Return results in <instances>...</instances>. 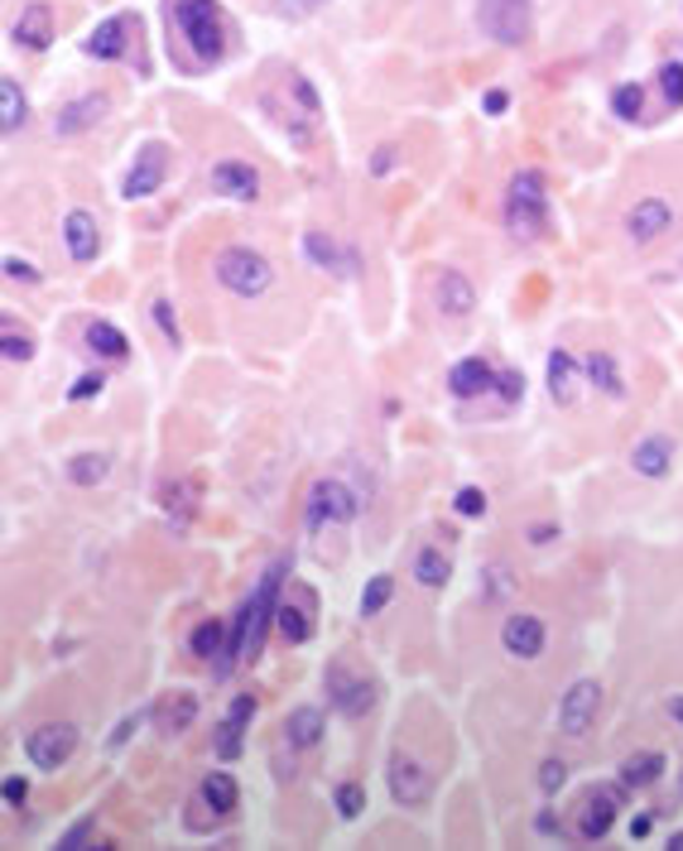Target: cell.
<instances>
[{
	"instance_id": "22",
	"label": "cell",
	"mask_w": 683,
	"mask_h": 851,
	"mask_svg": "<svg viewBox=\"0 0 683 851\" xmlns=\"http://www.w3.org/2000/svg\"><path fill=\"white\" fill-rule=\"evenodd\" d=\"M486 390H496V371H491L482 357H467V361H458L448 371V395L477 400V395H486Z\"/></svg>"
},
{
	"instance_id": "24",
	"label": "cell",
	"mask_w": 683,
	"mask_h": 851,
	"mask_svg": "<svg viewBox=\"0 0 683 851\" xmlns=\"http://www.w3.org/2000/svg\"><path fill=\"white\" fill-rule=\"evenodd\" d=\"M15 44L30 48V54H44L48 44H54V10L48 5H24V15L15 20Z\"/></svg>"
},
{
	"instance_id": "44",
	"label": "cell",
	"mask_w": 683,
	"mask_h": 851,
	"mask_svg": "<svg viewBox=\"0 0 683 851\" xmlns=\"http://www.w3.org/2000/svg\"><path fill=\"white\" fill-rule=\"evenodd\" d=\"M155 323H159V333L169 337L173 347H179L183 333H179V323H173V303H169V299H155Z\"/></svg>"
},
{
	"instance_id": "36",
	"label": "cell",
	"mask_w": 683,
	"mask_h": 851,
	"mask_svg": "<svg viewBox=\"0 0 683 851\" xmlns=\"http://www.w3.org/2000/svg\"><path fill=\"white\" fill-rule=\"evenodd\" d=\"M612 111H616L622 121H640V116H645V87H640V82H622V87L612 92Z\"/></svg>"
},
{
	"instance_id": "33",
	"label": "cell",
	"mask_w": 683,
	"mask_h": 851,
	"mask_svg": "<svg viewBox=\"0 0 683 851\" xmlns=\"http://www.w3.org/2000/svg\"><path fill=\"white\" fill-rule=\"evenodd\" d=\"M193 717H198V697L193 693H179V697H169V703L159 707V731L164 736H179L193 727Z\"/></svg>"
},
{
	"instance_id": "25",
	"label": "cell",
	"mask_w": 683,
	"mask_h": 851,
	"mask_svg": "<svg viewBox=\"0 0 683 851\" xmlns=\"http://www.w3.org/2000/svg\"><path fill=\"white\" fill-rule=\"evenodd\" d=\"M198 804L212 808V818H232L236 804H242V790H236V780L226 770H212L208 780L198 784Z\"/></svg>"
},
{
	"instance_id": "48",
	"label": "cell",
	"mask_w": 683,
	"mask_h": 851,
	"mask_svg": "<svg viewBox=\"0 0 683 851\" xmlns=\"http://www.w3.org/2000/svg\"><path fill=\"white\" fill-rule=\"evenodd\" d=\"M496 390H501V400H505V404H515V400L525 395V380L515 376V371H501V376H496Z\"/></svg>"
},
{
	"instance_id": "39",
	"label": "cell",
	"mask_w": 683,
	"mask_h": 851,
	"mask_svg": "<svg viewBox=\"0 0 683 851\" xmlns=\"http://www.w3.org/2000/svg\"><path fill=\"white\" fill-rule=\"evenodd\" d=\"M242 736H246L242 721L226 717L222 727H217V736H212V746H217V760H236V755H242Z\"/></svg>"
},
{
	"instance_id": "47",
	"label": "cell",
	"mask_w": 683,
	"mask_h": 851,
	"mask_svg": "<svg viewBox=\"0 0 683 851\" xmlns=\"http://www.w3.org/2000/svg\"><path fill=\"white\" fill-rule=\"evenodd\" d=\"M30 804V784L24 774H5V808H24Z\"/></svg>"
},
{
	"instance_id": "15",
	"label": "cell",
	"mask_w": 683,
	"mask_h": 851,
	"mask_svg": "<svg viewBox=\"0 0 683 851\" xmlns=\"http://www.w3.org/2000/svg\"><path fill=\"white\" fill-rule=\"evenodd\" d=\"M501 650L511 654V659H539V654H544V620L529 616V612L505 616V626H501Z\"/></svg>"
},
{
	"instance_id": "53",
	"label": "cell",
	"mask_w": 683,
	"mask_h": 851,
	"mask_svg": "<svg viewBox=\"0 0 683 851\" xmlns=\"http://www.w3.org/2000/svg\"><path fill=\"white\" fill-rule=\"evenodd\" d=\"M390 164H395V145H381V149H376L371 173H390Z\"/></svg>"
},
{
	"instance_id": "21",
	"label": "cell",
	"mask_w": 683,
	"mask_h": 851,
	"mask_svg": "<svg viewBox=\"0 0 683 851\" xmlns=\"http://www.w3.org/2000/svg\"><path fill=\"white\" fill-rule=\"evenodd\" d=\"M616 808H622V790H597L583 808L578 837H583V842H602V837L612 832V822H616Z\"/></svg>"
},
{
	"instance_id": "50",
	"label": "cell",
	"mask_w": 683,
	"mask_h": 851,
	"mask_svg": "<svg viewBox=\"0 0 683 851\" xmlns=\"http://www.w3.org/2000/svg\"><path fill=\"white\" fill-rule=\"evenodd\" d=\"M327 0H280L284 15H313V10H323Z\"/></svg>"
},
{
	"instance_id": "28",
	"label": "cell",
	"mask_w": 683,
	"mask_h": 851,
	"mask_svg": "<svg viewBox=\"0 0 683 851\" xmlns=\"http://www.w3.org/2000/svg\"><path fill=\"white\" fill-rule=\"evenodd\" d=\"M583 371H587V380L602 390V395L626 400V376H622V366H616L612 351H592V357L583 361Z\"/></svg>"
},
{
	"instance_id": "12",
	"label": "cell",
	"mask_w": 683,
	"mask_h": 851,
	"mask_svg": "<svg viewBox=\"0 0 683 851\" xmlns=\"http://www.w3.org/2000/svg\"><path fill=\"white\" fill-rule=\"evenodd\" d=\"M313 616H318V596L309 587H294V596H284L280 612H275V626H280L289 645H303V640H313V626H318Z\"/></svg>"
},
{
	"instance_id": "9",
	"label": "cell",
	"mask_w": 683,
	"mask_h": 851,
	"mask_svg": "<svg viewBox=\"0 0 683 851\" xmlns=\"http://www.w3.org/2000/svg\"><path fill=\"white\" fill-rule=\"evenodd\" d=\"M664 232H674V208L664 198H640L626 212V240L630 246H654Z\"/></svg>"
},
{
	"instance_id": "8",
	"label": "cell",
	"mask_w": 683,
	"mask_h": 851,
	"mask_svg": "<svg viewBox=\"0 0 683 851\" xmlns=\"http://www.w3.org/2000/svg\"><path fill=\"white\" fill-rule=\"evenodd\" d=\"M597 713H602V683L597 679H578L573 688L559 697V731L563 736H587Z\"/></svg>"
},
{
	"instance_id": "10",
	"label": "cell",
	"mask_w": 683,
	"mask_h": 851,
	"mask_svg": "<svg viewBox=\"0 0 683 851\" xmlns=\"http://www.w3.org/2000/svg\"><path fill=\"white\" fill-rule=\"evenodd\" d=\"M385 774H390V798H395L400 808H414V804H424V798L434 794V774H428L414 755H404V751L390 755Z\"/></svg>"
},
{
	"instance_id": "45",
	"label": "cell",
	"mask_w": 683,
	"mask_h": 851,
	"mask_svg": "<svg viewBox=\"0 0 683 851\" xmlns=\"http://www.w3.org/2000/svg\"><path fill=\"white\" fill-rule=\"evenodd\" d=\"M0 347H5V361H30L34 357V341L20 337L15 327H5V341H0Z\"/></svg>"
},
{
	"instance_id": "1",
	"label": "cell",
	"mask_w": 683,
	"mask_h": 851,
	"mask_svg": "<svg viewBox=\"0 0 683 851\" xmlns=\"http://www.w3.org/2000/svg\"><path fill=\"white\" fill-rule=\"evenodd\" d=\"M280 582H284V558L265 568V578L256 582V596H250V602L242 606V616H236V635H232V645H226V659L217 664V673H232V664H242V659L260 654L265 626H270L275 612H280Z\"/></svg>"
},
{
	"instance_id": "34",
	"label": "cell",
	"mask_w": 683,
	"mask_h": 851,
	"mask_svg": "<svg viewBox=\"0 0 683 851\" xmlns=\"http://www.w3.org/2000/svg\"><path fill=\"white\" fill-rule=\"evenodd\" d=\"M107 472H111V457L107 452H78L68 462V481H72V486H101Z\"/></svg>"
},
{
	"instance_id": "4",
	"label": "cell",
	"mask_w": 683,
	"mask_h": 851,
	"mask_svg": "<svg viewBox=\"0 0 683 851\" xmlns=\"http://www.w3.org/2000/svg\"><path fill=\"white\" fill-rule=\"evenodd\" d=\"M212 275H217L222 289H232L236 299H260L265 289L275 284V265L260 256V250L250 246H226L217 250V265H212Z\"/></svg>"
},
{
	"instance_id": "11",
	"label": "cell",
	"mask_w": 683,
	"mask_h": 851,
	"mask_svg": "<svg viewBox=\"0 0 683 851\" xmlns=\"http://www.w3.org/2000/svg\"><path fill=\"white\" fill-rule=\"evenodd\" d=\"M164 173H169V149H164L159 139H149V145H141V155H135L131 173H125V183H121V193H125V198H149V193H159V188H164Z\"/></svg>"
},
{
	"instance_id": "27",
	"label": "cell",
	"mask_w": 683,
	"mask_h": 851,
	"mask_svg": "<svg viewBox=\"0 0 683 851\" xmlns=\"http://www.w3.org/2000/svg\"><path fill=\"white\" fill-rule=\"evenodd\" d=\"M549 395L553 404H573L578 400V357L573 351H549Z\"/></svg>"
},
{
	"instance_id": "42",
	"label": "cell",
	"mask_w": 683,
	"mask_h": 851,
	"mask_svg": "<svg viewBox=\"0 0 683 851\" xmlns=\"http://www.w3.org/2000/svg\"><path fill=\"white\" fill-rule=\"evenodd\" d=\"M563 784H568V765H563V760H544V765H539V790L544 794H559Z\"/></svg>"
},
{
	"instance_id": "2",
	"label": "cell",
	"mask_w": 683,
	"mask_h": 851,
	"mask_svg": "<svg viewBox=\"0 0 683 851\" xmlns=\"http://www.w3.org/2000/svg\"><path fill=\"white\" fill-rule=\"evenodd\" d=\"M505 226H511L515 240H539L549 232V188H544V173L520 169L505 188Z\"/></svg>"
},
{
	"instance_id": "29",
	"label": "cell",
	"mask_w": 683,
	"mask_h": 851,
	"mask_svg": "<svg viewBox=\"0 0 683 851\" xmlns=\"http://www.w3.org/2000/svg\"><path fill=\"white\" fill-rule=\"evenodd\" d=\"M82 341H87V351H92V357H107V361H121L125 351H131V341H125V333L116 323H87V333H82Z\"/></svg>"
},
{
	"instance_id": "14",
	"label": "cell",
	"mask_w": 683,
	"mask_h": 851,
	"mask_svg": "<svg viewBox=\"0 0 683 851\" xmlns=\"http://www.w3.org/2000/svg\"><path fill=\"white\" fill-rule=\"evenodd\" d=\"M327 693L342 717H366L376 703V683L371 679H351L347 669H327Z\"/></svg>"
},
{
	"instance_id": "32",
	"label": "cell",
	"mask_w": 683,
	"mask_h": 851,
	"mask_svg": "<svg viewBox=\"0 0 683 851\" xmlns=\"http://www.w3.org/2000/svg\"><path fill=\"white\" fill-rule=\"evenodd\" d=\"M24 111H30V101H24V87L15 78H0V131L15 135L24 125Z\"/></svg>"
},
{
	"instance_id": "20",
	"label": "cell",
	"mask_w": 683,
	"mask_h": 851,
	"mask_svg": "<svg viewBox=\"0 0 683 851\" xmlns=\"http://www.w3.org/2000/svg\"><path fill=\"white\" fill-rule=\"evenodd\" d=\"M434 303H438V313H448V317H467V313L477 309L472 279H467L462 270H438V279H434Z\"/></svg>"
},
{
	"instance_id": "40",
	"label": "cell",
	"mask_w": 683,
	"mask_h": 851,
	"mask_svg": "<svg viewBox=\"0 0 683 851\" xmlns=\"http://www.w3.org/2000/svg\"><path fill=\"white\" fill-rule=\"evenodd\" d=\"M660 87L669 107H683V63H664L660 68Z\"/></svg>"
},
{
	"instance_id": "52",
	"label": "cell",
	"mask_w": 683,
	"mask_h": 851,
	"mask_svg": "<svg viewBox=\"0 0 683 851\" xmlns=\"http://www.w3.org/2000/svg\"><path fill=\"white\" fill-rule=\"evenodd\" d=\"M505 107H511V97H505V92H501V87H491V92L482 97V111H486V116H501V111H505Z\"/></svg>"
},
{
	"instance_id": "23",
	"label": "cell",
	"mask_w": 683,
	"mask_h": 851,
	"mask_svg": "<svg viewBox=\"0 0 683 851\" xmlns=\"http://www.w3.org/2000/svg\"><path fill=\"white\" fill-rule=\"evenodd\" d=\"M630 467H636V477H650V481L669 477V467H674V443H669L664 434L640 438L636 448H630Z\"/></svg>"
},
{
	"instance_id": "41",
	"label": "cell",
	"mask_w": 683,
	"mask_h": 851,
	"mask_svg": "<svg viewBox=\"0 0 683 851\" xmlns=\"http://www.w3.org/2000/svg\"><path fill=\"white\" fill-rule=\"evenodd\" d=\"M452 505H458V515H467V519H482L486 515V491L482 486H462Z\"/></svg>"
},
{
	"instance_id": "3",
	"label": "cell",
	"mask_w": 683,
	"mask_h": 851,
	"mask_svg": "<svg viewBox=\"0 0 683 851\" xmlns=\"http://www.w3.org/2000/svg\"><path fill=\"white\" fill-rule=\"evenodd\" d=\"M173 24H179L183 44L193 48L202 68L226 54V20L217 0H173Z\"/></svg>"
},
{
	"instance_id": "57",
	"label": "cell",
	"mask_w": 683,
	"mask_h": 851,
	"mask_svg": "<svg viewBox=\"0 0 683 851\" xmlns=\"http://www.w3.org/2000/svg\"><path fill=\"white\" fill-rule=\"evenodd\" d=\"M669 847H674V851H683V832H679V837H669Z\"/></svg>"
},
{
	"instance_id": "49",
	"label": "cell",
	"mask_w": 683,
	"mask_h": 851,
	"mask_svg": "<svg viewBox=\"0 0 683 851\" xmlns=\"http://www.w3.org/2000/svg\"><path fill=\"white\" fill-rule=\"evenodd\" d=\"M5 279H24V284H40V270L20 256H5Z\"/></svg>"
},
{
	"instance_id": "54",
	"label": "cell",
	"mask_w": 683,
	"mask_h": 851,
	"mask_svg": "<svg viewBox=\"0 0 683 851\" xmlns=\"http://www.w3.org/2000/svg\"><path fill=\"white\" fill-rule=\"evenodd\" d=\"M650 828H654V818H650V813H640V818H636V822H630V837H636V842H640V837H645V832H650Z\"/></svg>"
},
{
	"instance_id": "55",
	"label": "cell",
	"mask_w": 683,
	"mask_h": 851,
	"mask_svg": "<svg viewBox=\"0 0 683 851\" xmlns=\"http://www.w3.org/2000/svg\"><path fill=\"white\" fill-rule=\"evenodd\" d=\"M553 535H559V529H553V525H539V529H529V539H535V544H549Z\"/></svg>"
},
{
	"instance_id": "26",
	"label": "cell",
	"mask_w": 683,
	"mask_h": 851,
	"mask_svg": "<svg viewBox=\"0 0 683 851\" xmlns=\"http://www.w3.org/2000/svg\"><path fill=\"white\" fill-rule=\"evenodd\" d=\"M323 727H327L323 707H294V713L284 717V741L294 746V751H309V746L323 741Z\"/></svg>"
},
{
	"instance_id": "16",
	"label": "cell",
	"mask_w": 683,
	"mask_h": 851,
	"mask_svg": "<svg viewBox=\"0 0 683 851\" xmlns=\"http://www.w3.org/2000/svg\"><path fill=\"white\" fill-rule=\"evenodd\" d=\"M63 246H68V256L78 265H92L101 256V226H97L92 212L72 208L68 217H63Z\"/></svg>"
},
{
	"instance_id": "13",
	"label": "cell",
	"mask_w": 683,
	"mask_h": 851,
	"mask_svg": "<svg viewBox=\"0 0 683 851\" xmlns=\"http://www.w3.org/2000/svg\"><path fill=\"white\" fill-rule=\"evenodd\" d=\"M131 34H135V15H107L82 40V54L101 58V63H116V58H125V48H131Z\"/></svg>"
},
{
	"instance_id": "37",
	"label": "cell",
	"mask_w": 683,
	"mask_h": 851,
	"mask_svg": "<svg viewBox=\"0 0 683 851\" xmlns=\"http://www.w3.org/2000/svg\"><path fill=\"white\" fill-rule=\"evenodd\" d=\"M222 640H226V626L212 616V620H202V626L193 630V640H188V645H193L198 659H212V654H222Z\"/></svg>"
},
{
	"instance_id": "43",
	"label": "cell",
	"mask_w": 683,
	"mask_h": 851,
	"mask_svg": "<svg viewBox=\"0 0 683 851\" xmlns=\"http://www.w3.org/2000/svg\"><path fill=\"white\" fill-rule=\"evenodd\" d=\"M361 808H366L361 784H342V790H337V813H342V818H357Z\"/></svg>"
},
{
	"instance_id": "51",
	"label": "cell",
	"mask_w": 683,
	"mask_h": 851,
	"mask_svg": "<svg viewBox=\"0 0 683 851\" xmlns=\"http://www.w3.org/2000/svg\"><path fill=\"white\" fill-rule=\"evenodd\" d=\"M87 832H92V818H82V822H72L68 832H63V842L58 847H82L87 842Z\"/></svg>"
},
{
	"instance_id": "5",
	"label": "cell",
	"mask_w": 683,
	"mask_h": 851,
	"mask_svg": "<svg viewBox=\"0 0 683 851\" xmlns=\"http://www.w3.org/2000/svg\"><path fill=\"white\" fill-rule=\"evenodd\" d=\"M477 24H482L486 40H496L505 48H520L535 30L529 20V0H477Z\"/></svg>"
},
{
	"instance_id": "30",
	"label": "cell",
	"mask_w": 683,
	"mask_h": 851,
	"mask_svg": "<svg viewBox=\"0 0 683 851\" xmlns=\"http://www.w3.org/2000/svg\"><path fill=\"white\" fill-rule=\"evenodd\" d=\"M414 578H419V587H428V592H438V587H448V578H452V563H448V553L443 549H419L414 553Z\"/></svg>"
},
{
	"instance_id": "17",
	"label": "cell",
	"mask_w": 683,
	"mask_h": 851,
	"mask_svg": "<svg viewBox=\"0 0 683 851\" xmlns=\"http://www.w3.org/2000/svg\"><path fill=\"white\" fill-rule=\"evenodd\" d=\"M212 188L226 198H236V202H256L260 173H256V164H246V159H222V164H212Z\"/></svg>"
},
{
	"instance_id": "38",
	"label": "cell",
	"mask_w": 683,
	"mask_h": 851,
	"mask_svg": "<svg viewBox=\"0 0 683 851\" xmlns=\"http://www.w3.org/2000/svg\"><path fill=\"white\" fill-rule=\"evenodd\" d=\"M289 97L299 101V111H303V121H318L323 116V101H318V92H313V82L303 78V72H289Z\"/></svg>"
},
{
	"instance_id": "31",
	"label": "cell",
	"mask_w": 683,
	"mask_h": 851,
	"mask_svg": "<svg viewBox=\"0 0 683 851\" xmlns=\"http://www.w3.org/2000/svg\"><path fill=\"white\" fill-rule=\"evenodd\" d=\"M660 774H664V755L660 751H640V755H630L622 765V784H626V790H650Z\"/></svg>"
},
{
	"instance_id": "6",
	"label": "cell",
	"mask_w": 683,
	"mask_h": 851,
	"mask_svg": "<svg viewBox=\"0 0 683 851\" xmlns=\"http://www.w3.org/2000/svg\"><path fill=\"white\" fill-rule=\"evenodd\" d=\"M357 515H361V501H357V491H351L347 481H337V477L313 481V491H309V529L351 525Z\"/></svg>"
},
{
	"instance_id": "46",
	"label": "cell",
	"mask_w": 683,
	"mask_h": 851,
	"mask_svg": "<svg viewBox=\"0 0 683 851\" xmlns=\"http://www.w3.org/2000/svg\"><path fill=\"white\" fill-rule=\"evenodd\" d=\"M101 385H107V376H101V371H87V376H78V385L68 390V400H97Z\"/></svg>"
},
{
	"instance_id": "35",
	"label": "cell",
	"mask_w": 683,
	"mask_h": 851,
	"mask_svg": "<svg viewBox=\"0 0 683 851\" xmlns=\"http://www.w3.org/2000/svg\"><path fill=\"white\" fill-rule=\"evenodd\" d=\"M390 596H395V578L381 573V578H371L361 587V616H381L385 606H390Z\"/></svg>"
},
{
	"instance_id": "56",
	"label": "cell",
	"mask_w": 683,
	"mask_h": 851,
	"mask_svg": "<svg viewBox=\"0 0 683 851\" xmlns=\"http://www.w3.org/2000/svg\"><path fill=\"white\" fill-rule=\"evenodd\" d=\"M669 717H674L679 727H683V693H674V697H669Z\"/></svg>"
},
{
	"instance_id": "7",
	"label": "cell",
	"mask_w": 683,
	"mask_h": 851,
	"mask_svg": "<svg viewBox=\"0 0 683 851\" xmlns=\"http://www.w3.org/2000/svg\"><path fill=\"white\" fill-rule=\"evenodd\" d=\"M78 751V727L72 721H44L24 736V755L34 770H63Z\"/></svg>"
},
{
	"instance_id": "19",
	"label": "cell",
	"mask_w": 683,
	"mask_h": 851,
	"mask_svg": "<svg viewBox=\"0 0 683 851\" xmlns=\"http://www.w3.org/2000/svg\"><path fill=\"white\" fill-rule=\"evenodd\" d=\"M303 256H309L318 270L327 275H357V250H347V246H337L327 232H303Z\"/></svg>"
},
{
	"instance_id": "18",
	"label": "cell",
	"mask_w": 683,
	"mask_h": 851,
	"mask_svg": "<svg viewBox=\"0 0 683 851\" xmlns=\"http://www.w3.org/2000/svg\"><path fill=\"white\" fill-rule=\"evenodd\" d=\"M107 111H111V97L107 92H87V97L68 101V107L58 111L54 135H82V131H92V125L107 121Z\"/></svg>"
}]
</instances>
